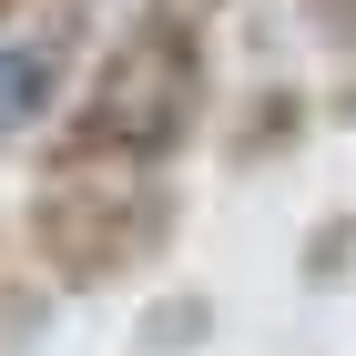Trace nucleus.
<instances>
[{"label": "nucleus", "mask_w": 356, "mask_h": 356, "mask_svg": "<svg viewBox=\"0 0 356 356\" xmlns=\"http://www.w3.org/2000/svg\"><path fill=\"white\" fill-rule=\"evenodd\" d=\"M305 122H316V102H305V92H285V82H265L245 112H234L224 153H234V163H275V153H296V143H305Z\"/></svg>", "instance_id": "4"}, {"label": "nucleus", "mask_w": 356, "mask_h": 356, "mask_svg": "<svg viewBox=\"0 0 356 356\" xmlns=\"http://www.w3.org/2000/svg\"><path fill=\"white\" fill-rule=\"evenodd\" d=\"M173 224H184L173 173H41L21 234L61 296H102V285H133L143 265H163Z\"/></svg>", "instance_id": "2"}, {"label": "nucleus", "mask_w": 356, "mask_h": 356, "mask_svg": "<svg viewBox=\"0 0 356 356\" xmlns=\"http://www.w3.org/2000/svg\"><path fill=\"white\" fill-rule=\"evenodd\" d=\"M61 92H72V31H10L0 41V143H21V133H41L61 112Z\"/></svg>", "instance_id": "3"}, {"label": "nucleus", "mask_w": 356, "mask_h": 356, "mask_svg": "<svg viewBox=\"0 0 356 356\" xmlns=\"http://www.w3.org/2000/svg\"><path fill=\"white\" fill-rule=\"evenodd\" d=\"M21 10H31V0H0V21H21Z\"/></svg>", "instance_id": "6"}, {"label": "nucleus", "mask_w": 356, "mask_h": 356, "mask_svg": "<svg viewBox=\"0 0 356 356\" xmlns=\"http://www.w3.org/2000/svg\"><path fill=\"white\" fill-rule=\"evenodd\" d=\"M184 10H204V21H214V10H224V0H184Z\"/></svg>", "instance_id": "7"}, {"label": "nucleus", "mask_w": 356, "mask_h": 356, "mask_svg": "<svg viewBox=\"0 0 356 356\" xmlns=\"http://www.w3.org/2000/svg\"><path fill=\"white\" fill-rule=\"evenodd\" d=\"M305 21H316V31H326V41H336V51H356V0H305Z\"/></svg>", "instance_id": "5"}, {"label": "nucleus", "mask_w": 356, "mask_h": 356, "mask_svg": "<svg viewBox=\"0 0 356 356\" xmlns=\"http://www.w3.org/2000/svg\"><path fill=\"white\" fill-rule=\"evenodd\" d=\"M214 112V31L184 0H133L82 102L61 112L41 173H173Z\"/></svg>", "instance_id": "1"}]
</instances>
